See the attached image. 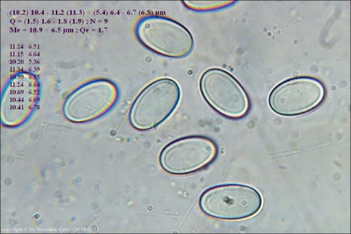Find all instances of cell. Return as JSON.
Returning a JSON list of instances; mask_svg holds the SVG:
<instances>
[{"label": "cell", "instance_id": "1", "mask_svg": "<svg viewBox=\"0 0 351 234\" xmlns=\"http://www.w3.org/2000/svg\"><path fill=\"white\" fill-rule=\"evenodd\" d=\"M258 190L244 184L228 183L211 187L200 196V210L206 216L226 221L245 220L263 207Z\"/></svg>", "mask_w": 351, "mask_h": 234}, {"label": "cell", "instance_id": "2", "mask_svg": "<svg viewBox=\"0 0 351 234\" xmlns=\"http://www.w3.org/2000/svg\"><path fill=\"white\" fill-rule=\"evenodd\" d=\"M181 89L171 78H161L146 86L134 99L128 112L133 129L149 131L164 123L180 104Z\"/></svg>", "mask_w": 351, "mask_h": 234}, {"label": "cell", "instance_id": "3", "mask_svg": "<svg viewBox=\"0 0 351 234\" xmlns=\"http://www.w3.org/2000/svg\"><path fill=\"white\" fill-rule=\"evenodd\" d=\"M134 31L143 46L166 57H186L192 54L195 44L192 33L184 25L160 15L140 18Z\"/></svg>", "mask_w": 351, "mask_h": 234}, {"label": "cell", "instance_id": "4", "mask_svg": "<svg viewBox=\"0 0 351 234\" xmlns=\"http://www.w3.org/2000/svg\"><path fill=\"white\" fill-rule=\"evenodd\" d=\"M120 92L109 79L98 78L82 84L68 95L62 114L75 124L92 122L104 116L117 103Z\"/></svg>", "mask_w": 351, "mask_h": 234}, {"label": "cell", "instance_id": "5", "mask_svg": "<svg viewBox=\"0 0 351 234\" xmlns=\"http://www.w3.org/2000/svg\"><path fill=\"white\" fill-rule=\"evenodd\" d=\"M199 89L206 103L222 116L241 118L250 110L245 90L233 75L222 68L205 71L199 79Z\"/></svg>", "mask_w": 351, "mask_h": 234}, {"label": "cell", "instance_id": "6", "mask_svg": "<svg viewBox=\"0 0 351 234\" xmlns=\"http://www.w3.org/2000/svg\"><path fill=\"white\" fill-rule=\"evenodd\" d=\"M217 155L214 140L206 136L191 135L166 145L160 154L159 162L165 172L184 176L208 167Z\"/></svg>", "mask_w": 351, "mask_h": 234}, {"label": "cell", "instance_id": "7", "mask_svg": "<svg viewBox=\"0 0 351 234\" xmlns=\"http://www.w3.org/2000/svg\"><path fill=\"white\" fill-rule=\"evenodd\" d=\"M40 96L38 77L28 71H20L9 78L2 92L0 120L3 126L15 129L32 116Z\"/></svg>", "mask_w": 351, "mask_h": 234}, {"label": "cell", "instance_id": "8", "mask_svg": "<svg viewBox=\"0 0 351 234\" xmlns=\"http://www.w3.org/2000/svg\"><path fill=\"white\" fill-rule=\"evenodd\" d=\"M325 95L324 84L316 78L293 77L278 83L271 90L269 105L281 116H300L317 108Z\"/></svg>", "mask_w": 351, "mask_h": 234}, {"label": "cell", "instance_id": "9", "mask_svg": "<svg viewBox=\"0 0 351 234\" xmlns=\"http://www.w3.org/2000/svg\"><path fill=\"white\" fill-rule=\"evenodd\" d=\"M186 8L195 11H208L212 9L224 8L228 5L233 4V2L225 1H184Z\"/></svg>", "mask_w": 351, "mask_h": 234}]
</instances>
